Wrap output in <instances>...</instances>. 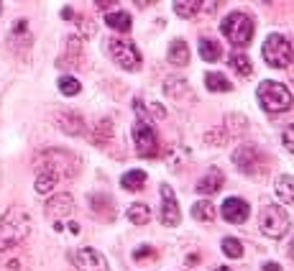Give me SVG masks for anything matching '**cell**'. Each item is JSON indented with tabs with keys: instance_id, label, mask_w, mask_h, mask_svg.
<instances>
[{
	"instance_id": "6",
	"label": "cell",
	"mask_w": 294,
	"mask_h": 271,
	"mask_svg": "<svg viewBox=\"0 0 294 271\" xmlns=\"http://www.w3.org/2000/svg\"><path fill=\"white\" fill-rule=\"evenodd\" d=\"M258 230L266 238H281L289 230V215L281 205H266L264 212L258 215Z\"/></svg>"
},
{
	"instance_id": "8",
	"label": "cell",
	"mask_w": 294,
	"mask_h": 271,
	"mask_svg": "<svg viewBox=\"0 0 294 271\" xmlns=\"http://www.w3.org/2000/svg\"><path fill=\"white\" fill-rule=\"evenodd\" d=\"M133 143H136V154L143 156V159H156L159 156V138H156V131L151 128L149 120L133 123Z\"/></svg>"
},
{
	"instance_id": "1",
	"label": "cell",
	"mask_w": 294,
	"mask_h": 271,
	"mask_svg": "<svg viewBox=\"0 0 294 271\" xmlns=\"http://www.w3.org/2000/svg\"><path fill=\"white\" fill-rule=\"evenodd\" d=\"M33 228L31 215L23 207H10L3 218H0V253L23 243Z\"/></svg>"
},
{
	"instance_id": "42",
	"label": "cell",
	"mask_w": 294,
	"mask_h": 271,
	"mask_svg": "<svg viewBox=\"0 0 294 271\" xmlns=\"http://www.w3.org/2000/svg\"><path fill=\"white\" fill-rule=\"evenodd\" d=\"M69 233L77 235V233H80V225H77V223H69Z\"/></svg>"
},
{
	"instance_id": "27",
	"label": "cell",
	"mask_w": 294,
	"mask_h": 271,
	"mask_svg": "<svg viewBox=\"0 0 294 271\" xmlns=\"http://www.w3.org/2000/svg\"><path fill=\"white\" fill-rule=\"evenodd\" d=\"M200 56H202L205 62H220V56H223L220 44L212 41V39H202V41H200Z\"/></svg>"
},
{
	"instance_id": "29",
	"label": "cell",
	"mask_w": 294,
	"mask_h": 271,
	"mask_svg": "<svg viewBox=\"0 0 294 271\" xmlns=\"http://www.w3.org/2000/svg\"><path fill=\"white\" fill-rule=\"evenodd\" d=\"M113 138V123L105 118V120H100L97 126H95V133H92V143L95 146H108V141Z\"/></svg>"
},
{
	"instance_id": "34",
	"label": "cell",
	"mask_w": 294,
	"mask_h": 271,
	"mask_svg": "<svg viewBox=\"0 0 294 271\" xmlns=\"http://www.w3.org/2000/svg\"><path fill=\"white\" fill-rule=\"evenodd\" d=\"M281 143L287 146V151H292V154H294V123L284 128V133H281Z\"/></svg>"
},
{
	"instance_id": "33",
	"label": "cell",
	"mask_w": 294,
	"mask_h": 271,
	"mask_svg": "<svg viewBox=\"0 0 294 271\" xmlns=\"http://www.w3.org/2000/svg\"><path fill=\"white\" fill-rule=\"evenodd\" d=\"M184 90H187V85H184L182 80H166V82H164V92H166L169 97H174V100L182 97Z\"/></svg>"
},
{
	"instance_id": "7",
	"label": "cell",
	"mask_w": 294,
	"mask_h": 271,
	"mask_svg": "<svg viewBox=\"0 0 294 271\" xmlns=\"http://www.w3.org/2000/svg\"><path fill=\"white\" fill-rule=\"evenodd\" d=\"M108 51H110L113 59H115V64L120 67V69H126V72H136L141 67V62H143L141 51L136 49V44H131L128 39H110L108 41Z\"/></svg>"
},
{
	"instance_id": "16",
	"label": "cell",
	"mask_w": 294,
	"mask_h": 271,
	"mask_svg": "<svg viewBox=\"0 0 294 271\" xmlns=\"http://www.w3.org/2000/svg\"><path fill=\"white\" fill-rule=\"evenodd\" d=\"M223 184H225V174L220 172V169H210L202 179H197L195 189L200 192V195H215V192L223 189Z\"/></svg>"
},
{
	"instance_id": "39",
	"label": "cell",
	"mask_w": 294,
	"mask_h": 271,
	"mask_svg": "<svg viewBox=\"0 0 294 271\" xmlns=\"http://www.w3.org/2000/svg\"><path fill=\"white\" fill-rule=\"evenodd\" d=\"M133 3L138 5V8H149V5H154V3H156V0H133Z\"/></svg>"
},
{
	"instance_id": "38",
	"label": "cell",
	"mask_w": 294,
	"mask_h": 271,
	"mask_svg": "<svg viewBox=\"0 0 294 271\" xmlns=\"http://www.w3.org/2000/svg\"><path fill=\"white\" fill-rule=\"evenodd\" d=\"M115 3H118V0H95V5H97L100 10H108V8H113Z\"/></svg>"
},
{
	"instance_id": "15",
	"label": "cell",
	"mask_w": 294,
	"mask_h": 271,
	"mask_svg": "<svg viewBox=\"0 0 294 271\" xmlns=\"http://www.w3.org/2000/svg\"><path fill=\"white\" fill-rule=\"evenodd\" d=\"M90 207H92V215L97 220L103 223H110L113 218H115V202L110 200V195H105V192H92V195L87 197Z\"/></svg>"
},
{
	"instance_id": "31",
	"label": "cell",
	"mask_w": 294,
	"mask_h": 271,
	"mask_svg": "<svg viewBox=\"0 0 294 271\" xmlns=\"http://www.w3.org/2000/svg\"><path fill=\"white\" fill-rule=\"evenodd\" d=\"M80 90H82V85H80V80H77V77H72V74L59 77V92H62V95L74 97V95H80Z\"/></svg>"
},
{
	"instance_id": "2",
	"label": "cell",
	"mask_w": 294,
	"mask_h": 271,
	"mask_svg": "<svg viewBox=\"0 0 294 271\" xmlns=\"http://www.w3.org/2000/svg\"><path fill=\"white\" fill-rule=\"evenodd\" d=\"M36 169H51L59 177H74L80 172V159L67 149H46L33 159Z\"/></svg>"
},
{
	"instance_id": "24",
	"label": "cell",
	"mask_w": 294,
	"mask_h": 271,
	"mask_svg": "<svg viewBox=\"0 0 294 271\" xmlns=\"http://www.w3.org/2000/svg\"><path fill=\"white\" fill-rule=\"evenodd\" d=\"M120 187L128 189V192H138L146 187V172H141V169H133V172H126L120 177Z\"/></svg>"
},
{
	"instance_id": "10",
	"label": "cell",
	"mask_w": 294,
	"mask_h": 271,
	"mask_svg": "<svg viewBox=\"0 0 294 271\" xmlns=\"http://www.w3.org/2000/svg\"><path fill=\"white\" fill-rule=\"evenodd\" d=\"M159 220L166 228H174L182 220V212H179V202L174 197V192L169 184H161V210H159Z\"/></svg>"
},
{
	"instance_id": "26",
	"label": "cell",
	"mask_w": 294,
	"mask_h": 271,
	"mask_svg": "<svg viewBox=\"0 0 294 271\" xmlns=\"http://www.w3.org/2000/svg\"><path fill=\"white\" fill-rule=\"evenodd\" d=\"M105 23L110 28H115L120 33H128L131 31V16L126 10H115V13H105Z\"/></svg>"
},
{
	"instance_id": "17",
	"label": "cell",
	"mask_w": 294,
	"mask_h": 271,
	"mask_svg": "<svg viewBox=\"0 0 294 271\" xmlns=\"http://www.w3.org/2000/svg\"><path fill=\"white\" fill-rule=\"evenodd\" d=\"M67 51L59 59V67H77L82 62V39L80 36H67Z\"/></svg>"
},
{
	"instance_id": "20",
	"label": "cell",
	"mask_w": 294,
	"mask_h": 271,
	"mask_svg": "<svg viewBox=\"0 0 294 271\" xmlns=\"http://www.w3.org/2000/svg\"><path fill=\"white\" fill-rule=\"evenodd\" d=\"M133 110L141 115V120H164V118H166V110H164L159 103L146 105L141 97H136V100H133Z\"/></svg>"
},
{
	"instance_id": "32",
	"label": "cell",
	"mask_w": 294,
	"mask_h": 271,
	"mask_svg": "<svg viewBox=\"0 0 294 271\" xmlns=\"http://www.w3.org/2000/svg\"><path fill=\"white\" fill-rule=\"evenodd\" d=\"M223 253L228 258H241L243 256V243L238 238H223Z\"/></svg>"
},
{
	"instance_id": "11",
	"label": "cell",
	"mask_w": 294,
	"mask_h": 271,
	"mask_svg": "<svg viewBox=\"0 0 294 271\" xmlns=\"http://www.w3.org/2000/svg\"><path fill=\"white\" fill-rule=\"evenodd\" d=\"M220 215L230 225H243L248 220V215H251V207H248V202L241 200V197H228L220 207Z\"/></svg>"
},
{
	"instance_id": "19",
	"label": "cell",
	"mask_w": 294,
	"mask_h": 271,
	"mask_svg": "<svg viewBox=\"0 0 294 271\" xmlns=\"http://www.w3.org/2000/svg\"><path fill=\"white\" fill-rule=\"evenodd\" d=\"M274 195L279 202H284V205H292L294 202V177L289 174H279L274 179Z\"/></svg>"
},
{
	"instance_id": "3",
	"label": "cell",
	"mask_w": 294,
	"mask_h": 271,
	"mask_svg": "<svg viewBox=\"0 0 294 271\" xmlns=\"http://www.w3.org/2000/svg\"><path fill=\"white\" fill-rule=\"evenodd\" d=\"M258 103H261V108L266 113L276 115V113H287L294 105V97L284 85H279L274 80H266V82L258 85Z\"/></svg>"
},
{
	"instance_id": "4",
	"label": "cell",
	"mask_w": 294,
	"mask_h": 271,
	"mask_svg": "<svg viewBox=\"0 0 294 271\" xmlns=\"http://www.w3.org/2000/svg\"><path fill=\"white\" fill-rule=\"evenodd\" d=\"M220 28H223V36L228 39L235 49L248 46L251 39H253V21H251V16L241 13V10H235V13L225 16V21H223Z\"/></svg>"
},
{
	"instance_id": "13",
	"label": "cell",
	"mask_w": 294,
	"mask_h": 271,
	"mask_svg": "<svg viewBox=\"0 0 294 271\" xmlns=\"http://www.w3.org/2000/svg\"><path fill=\"white\" fill-rule=\"evenodd\" d=\"M233 164L241 169L243 174H258V164H261V151L253 149V146H241L238 151L233 154Z\"/></svg>"
},
{
	"instance_id": "43",
	"label": "cell",
	"mask_w": 294,
	"mask_h": 271,
	"mask_svg": "<svg viewBox=\"0 0 294 271\" xmlns=\"http://www.w3.org/2000/svg\"><path fill=\"white\" fill-rule=\"evenodd\" d=\"M215 271H233V269H228V266H218V269H215Z\"/></svg>"
},
{
	"instance_id": "12",
	"label": "cell",
	"mask_w": 294,
	"mask_h": 271,
	"mask_svg": "<svg viewBox=\"0 0 294 271\" xmlns=\"http://www.w3.org/2000/svg\"><path fill=\"white\" fill-rule=\"evenodd\" d=\"M46 215L51 220H59V218H69L74 212V197L69 195V192H56L54 197L46 200Z\"/></svg>"
},
{
	"instance_id": "40",
	"label": "cell",
	"mask_w": 294,
	"mask_h": 271,
	"mask_svg": "<svg viewBox=\"0 0 294 271\" xmlns=\"http://www.w3.org/2000/svg\"><path fill=\"white\" fill-rule=\"evenodd\" d=\"M261 271H281V266H279V264H271V261H269V264H264V269H261Z\"/></svg>"
},
{
	"instance_id": "30",
	"label": "cell",
	"mask_w": 294,
	"mask_h": 271,
	"mask_svg": "<svg viewBox=\"0 0 294 271\" xmlns=\"http://www.w3.org/2000/svg\"><path fill=\"white\" fill-rule=\"evenodd\" d=\"M128 220H131L133 225H146V223L151 220L149 205H143V202H136V205H131V207H128Z\"/></svg>"
},
{
	"instance_id": "18",
	"label": "cell",
	"mask_w": 294,
	"mask_h": 271,
	"mask_svg": "<svg viewBox=\"0 0 294 271\" xmlns=\"http://www.w3.org/2000/svg\"><path fill=\"white\" fill-rule=\"evenodd\" d=\"M166 59L172 67H187L189 64V46L184 39H174L169 44V51H166Z\"/></svg>"
},
{
	"instance_id": "23",
	"label": "cell",
	"mask_w": 294,
	"mask_h": 271,
	"mask_svg": "<svg viewBox=\"0 0 294 271\" xmlns=\"http://www.w3.org/2000/svg\"><path fill=\"white\" fill-rule=\"evenodd\" d=\"M228 62H230V69H233L235 74H241V77H251L253 67H251V59H248V56H246L243 51L235 49V51L228 56Z\"/></svg>"
},
{
	"instance_id": "35",
	"label": "cell",
	"mask_w": 294,
	"mask_h": 271,
	"mask_svg": "<svg viewBox=\"0 0 294 271\" xmlns=\"http://www.w3.org/2000/svg\"><path fill=\"white\" fill-rule=\"evenodd\" d=\"M154 253H156V251H154L151 246H141V248H136V251H133V261H143V258H156Z\"/></svg>"
},
{
	"instance_id": "44",
	"label": "cell",
	"mask_w": 294,
	"mask_h": 271,
	"mask_svg": "<svg viewBox=\"0 0 294 271\" xmlns=\"http://www.w3.org/2000/svg\"><path fill=\"white\" fill-rule=\"evenodd\" d=\"M289 256L294 258V241H292V246H289Z\"/></svg>"
},
{
	"instance_id": "37",
	"label": "cell",
	"mask_w": 294,
	"mask_h": 271,
	"mask_svg": "<svg viewBox=\"0 0 294 271\" xmlns=\"http://www.w3.org/2000/svg\"><path fill=\"white\" fill-rule=\"evenodd\" d=\"M26 31H28V21L21 18V21H16V23H13V31H10V33H26Z\"/></svg>"
},
{
	"instance_id": "5",
	"label": "cell",
	"mask_w": 294,
	"mask_h": 271,
	"mask_svg": "<svg viewBox=\"0 0 294 271\" xmlns=\"http://www.w3.org/2000/svg\"><path fill=\"white\" fill-rule=\"evenodd\" d=\"M292 56H294V49L287 41V36H281V33H271V36L264 41V62L269 67H274V69H284V67H289Z\"/></svg>"
},
{
	"instance_id": "25",
	"label": "cell",
	"mask_w": 294,
	"mask_h": 271,
	"mask_svg": "<svg viewBox=\"0 0 294 271\" xmlns=\"http://www.w3.org/2000/svg\"><path fill=\"white\" fill-rule=\"evenodd\" d=\"M205 85H207L210 92H230L233 90L230 80L225 74H220V72H207L205 74Z\"/></svg>"
},
{
	"instance_id": "28",
	"label": "cell",
	"mask_w": 294,
	"mask_h": 271,
	"mask_svg": "<svg viewBox=\"0 0 294 271\" xmlns=\"http://www.w3.org/2000/svg\"><path fill=\"white\" fill-rule=\"evenodd\" d=\"M202 8V0H174V13L179 18H192Z\"/></svg>"
},
{
	"instance_id": "9",
	"label": "cell",
	"mask_w": 294,
	"mask_h": 271,
	"mask_svg": "<svg viewBox=\"0 0 294 271\" xmlns=\"http://www.w3.org/2000/svg\"><path fill=\"white\" fill-rule=\"evenodd\" d=\"M69 261L74 264L77 271H110L105 256L95 248H77L69 253Z\"/></svg>"
},
{
	"instance_id": "41",
	"label": "cell",
	"mask_w": 294,
	"mask_h": 271,
	"mask_svg": "<svg viewBox=\"0 0 294 271\" xmlns=\"http://www.w3.org/2000/svg\"><path fill=\"white\" fill-rule=\"evenodd\" d=\"M62 18H67V21H69V18H74V13H72V8H64V10H62Z\"/></svg>"
},
{
	"instance_id": "46",
	"label": "cell",
	"mask_w": 294,
	"mask_h": 271,
	"mask_svg": "<svg viewBox=\"0 0 294 271\" xmlns=\"http://www.w3.org/2000/svg\"><path fill=\"white\" fill-rule=\"evenodd\" d=\"M264 3H274V0H264Z\"/></svg>"
},
{
	"instance_id": "14",
	"label": "cell",
	"mask_w": 294,
	"mask_h": 271,
	"mask_svg": "<svg viewBox=\"0 0 294 271\" xmlns=\"http://www.w3.org/2000/svg\"><path fill=\"white\" fill-rule=\"evenodd\" d=\"M54 123H56V128L67 136H82L85 133V120H82V115H77L74 110H56Z\"/></svg>"
},
{
	"instance_id": "21",
	"label": "cell",
	"mask_w": 294,
	"mask_h": 271,
	"mask_svg": "<svg viewBox=\"0 0 294 271\" xmlns=\"http://www.w3.org/2000/svg\"><path fill=\"white\" fill-rule=\"evenodd\" d=\"M36 182H33V187H36V192L39 195H49V192H54V187H56V182H59V174L56 172H51V169H36Z\"/></svg>"
},
{
	"instance_id": "36",
	"label": "cell",
	"mask_w": 294,
	"mask_h": 271,
	"mask_svg": "<svg viewBox=\"0 0 294 271\" xmlns=\"http://www.w3.org/2000/svg\"><path fill=\"white\" fill-rule=\"evenodd\" d=\"M80 21V28H82V36H92V23H90V21H85V18H77Z\"/></svg>"
},
{
	"instance_id": "45",
	"label": "cell",
	"mask_w": 294,
	"mask_h": 271,
	"mask_svg": "<svg viewBox=\"0 0 294 271\" xmlns=\"http://www.w3.org/2000/svg\"><path fill=\"white\" fill-rule=\"evenodd\" d=\"M0 16H3V0H0Z\"/></svg>"
},
{
	"instance_id": "22",
	"label": "cell",
	"mask_w": 294,
	"mask_h": 271,
	"mask_svg": "<svg viewBox=\"0 0 294 271\" xmlns=\"http://www.w3.org/2000/svg\"><path fill=\"white\" fill-rule=\"evenodd\" d=\"M192 218L202 220V223H212L215 218H218V210H215V205L210 200H200V202L192 205Z\"/></svg>"
}]
</instances>
